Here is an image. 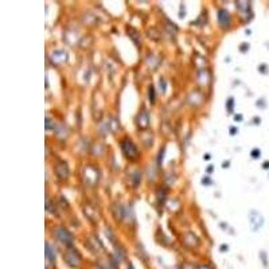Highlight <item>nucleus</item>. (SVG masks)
Segmentation results:
<instances>
[{"instance_id": "1", "label": "nucleus", "mask_w": 269, "mask_h": 269, "mask_svg": "<svg viewBox=\"0 0 269 269\" xmlns=\"http://www.w3.org/2000/svg\"><path fill=\"white\" fill-rule=\"evenodd\" d=\"M121 148H123V154L129 159H132L137 155L136 145H134L129 139H123V141H121Z\"/></svg>"}, {"instance_id": "2", "label": "nucleus", "mask_w": 269, "mask_h": 269, "mask_svg": "<svg viewBox=\"0 0 269 269\" xmlns=\"http://www.w3.org/2000/svg\"><path fill=\"white\" fill-rule=\"evenodd\" d=\"M65 260H66V262L69 265H71V267H77L78 264H80V254L74 250L73 248L69 249L66 252V254H65Z\"/></svg>"}, {"instance_id": "3", "label": "nucleus", "mask_w": 269, "mask_h": 269, "mask_svg": "<svg viewBox=\"0 0 269 269\" xmlns=\"http://www.w3.org/2000/svg\"><path fill=\"white\" fill-rule=\"evenodd\" d=\"M55 236H57V238L59 241H62V242H65V243H70L71 241H73L71 234L69 233L65 227H57V229H55Z\"/></svg>"}, {"instance_id": "4", "label": "nucleus", "mask_w": 269, "mask_h": 269, "mask_svg": "<svg viewBox=\"0 0 269 269\" xmlns=\"http://www.w3.org/2000/svg\"><path fill=\"white\" fill-rule=\"evenodd\" d=\"M230 20V15L226 10H220V23L222 26H227Z\"/></svg>"}, {"instance_id": "5", "label": "nucleus", "mask_w": 269, "mask_h": 269, "mask_svg": "<svg viewBox=\"0 0 269 269\" xmlns=\"http://www.w3.org/2000/svg\"><path fill=\"white\" fill-rule=\"evenodd\" d=\"M46 256H47V258L50 260V261L54 262L55 256H54V252H53V248L49 245V243H46Z\"/></svg>"}, {"instance_id": "6", "label": "nucleus", "mask_w": 269, "mask_h": 269, "mask_svg": "<svg viewBox=\"0 0 269 269\" xmlns=\"http://www.w3.org/2000/svg\"><path fill=\"white\" fill-rule=\"evenodd\" d=\"M198 269H211V267H209V265H201Z\"/></svg>"}, {"instance_id": "7", "label": "nucleus", "mask_w": 269, "mask_h": 269, "mask_svg": "<svg viewBox=\"0 0 269 269\" xmlns=\"http://www.w3.org/2000/svg\"><path fill=\"white\" fill-rule=\"evenodd\" d=\"M129 269H133V268H132V265H129Z\"/></svg>"}]
</instances>
